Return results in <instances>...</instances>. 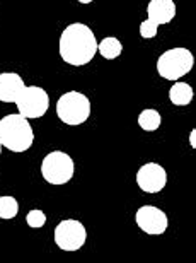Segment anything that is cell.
Here are the masks:
<instances>
[{
	"label": "cell",
	"instance_id": "ac0fdd59",
	"mask_svg": "<svg viewBox=\"0 0 196 263\" xmlns=\"http://www.w3.org/2000/svg\"><path fill=\"white\" fill-rule=\"evenodd\" d=\"M189 145L193 147H196V130H191V134H189Z\"/></svg>",
	"mask_w": 196,
	"mask_h": 263
},
{
	"label": "cell",
	"instance_id": "30bf717a",
	"mask_svg": "<svg viewBox=\"0 0 196 263\" xmlns=\"http://www.w3.org/2000/svg\"><path fill=\"white\" fill-rule=\"evenodd\" d=\"M24 87H26V84L19 73H15V72L0 73V101L2 103L5 104L15 103Z\"/></svg>",
	"mask_w": 196,
	"mask_h": 263
},
{
	"label": "cell",
	"instance_id": "6da1fadb",
	"mask_svg": "<svg viewBox=\"0 0 196 263\" xmlns=\"http://www.w3.org/2000/svg\"><path fill=\"white\" fill-rule=\"evenodd\" d=\"M58 53L65 64L72 67H84L91 64L97 53L96 34L84 23L68 24L60 34Z\"/></svg>",
	"mask_w": 196,
	"mask_h": 263
},
{
	"label": "cell",
	"instance_id": "2e32d148",
	"mask_svg": "<svg viewBox=\"0 0 196 263\" xmlns=\"http://www.w3.org/2000/svg\"><path fill=\"white\" fill-rule=\"evenodd\" d=\"M26 224H28L31 229H41V228H45V224H46V214L43 212V210H40V209L29 210L28 215H26Z\"/></svg>",
	"mask_w": 196,
	"mask_h": 263
},
{
	"label": "cell",
	"instance_id": "ffe728a7",
	"mask_svg": "<svg viewBox=\"0 0 196 263\" xmlns=\"http://www.w3.org/2000/svg\"><path fill=\"white\" fill-rule=\"evenodd\" d=\"M2 149H4V147H2V144H0V156H2Z\"/></svg>",
	"mask_w": 196,
	"mask_h": 263
},
{
	"label": "cell",
	"instance_id": "e0dca14e",
	"mask_svg": "<svg viewBox=\"0 0 196 263\" xmlns=\"http://www.w3.org/2000/svg\"><path fill=\"white\" fill-rule=\"evenodd\" d=\"M157 29H159V26L155 23L145 19L144 23L140 24V36L144 40H152V38H155V36H157Z\"/></svg>",
	"mask_w": 196,
	"mask_h": 263
},
{
	"label": "cell",
	"instance_id": "5bb4252c",
	"mask_svg": "<svg viewBox=\"0 0 196 263\" xmlns=\"http://www.w3.org/2000/svg\"><path fill=\"white\" fill-rule=\"evenodd\" d=\"M97 53L106 60H114L123 53V45L114 36H108V38L97 43Z\"/></svg>",
	"mask_w": 196,
	"mask_h": 263
},
{
	"label": "cell",
	"instance_id": "9a60e30c",
	"mask_svg": "<svg viewBox=\"0 0 196 263\" xmlns=\"http://www.w3.org/2000/svg\"><path fill=\"white\" fill-rule=\"evenodd\" d=\"M19 214V202L10 195H2L0 197V219L10 220L15 219Z\"/></svg>",
	"mask_w": 196,
	"mask_h": 263
},
{
	"label": "cell",
	"instance_id": "7a4b0ae2",
	"mask_svg": "<svg viewBox=\"0 0 196 263\" xmlns=\"http://www.w3.org/2000/svg\"><path fill=\"white\" fill-rule=\"evenodd\" d=\"M0 144L14 154H23L34 144V130L29 120L21 113H10L0 118Z\"/></svg>",
	"mask_w": 196,
	"mask_h": 263
},
{
	"label": "cell",
	"instance_id": "3957f363",
	"mask_svg": "<svg viewBox=\"0 0 196 263\" xmlns=\"http://www.w3.org/2000/svg\"><path fill=\"white\" fill-rule=\"evenodd\" d=\"M92 113V104L84 92L68 91L56 101V117L68 127H79L86 123Z\"/></svg>",
	"mask_w": 196,
	"mask_h": 263
},
{
	"label": "cell",
	"instance_id": "8992f818",
	"mask_svg": "<svg viewBox=\"0 0 196 263\" xmlns=\"http://www.w3.org/2000/svg\"><path fill=\"white\" fill-rule=\"evenodd\" d=\"M14 104L17 106V113L23 115L24 118L38 120V118H43L46 111H48L50 96H48V92L40 86H26Z\"/></svg>",
	"mask_w": 196,
	"mask_h": 263
},
{
	"label": "cell",
	"instance_id": "277c9868",
	"mask_svg": "<svg viewBox=\"0 0 196 263\" xmlns=\"http://www.w3.org/2000/svg\"><path fill=\"white\" fill-rule=\"evenodd\" d=\"M194 67V55L184 46L166 50L157 59V73L166 81H179Z\"/></svg>",
	"mask_w": 196,
	"mask_h": 263
},
{
	"label": "cell",
	"instance_id": "9c48e42d",
	"mask_svg": "<svg viewBox=\"0 0 196 263\" xmlns=\"http://www.w3.org/2000/svg\"><path fill=\"white\" fill-rule=\"evenodd\" d=\"M136 185L144 193H161L167 186V171L157 162H145L136 171Z\"/></svg>",
	"mask_w": 196,
	"mask_h": 263
},
{
	"label": "cell",
	"instance_id": "7c38bea8",
	"mask_svg": "<svg viewBox=\"0 0 196 263\" xmlns=\"http://www.w3.org/2000/svg\"><path fill=\"white\" fill-rule=\"evenodd\" d=\"M193 98H194V91L188 82L174 81L172 87L169 89V101L174 106H188V104H191Z\"/></svg>",
	"mask_w": 196,
	"mask_h": 263
},
{
	"label": "cell",
	"instance_id": "4fadbf2b",
	"mask_svg": "<svg viewBox=\"0 0 196 263\" xmlns=\"http://www.w3.org/2000/svg\"><path fill=\"white\" fill-rule=\"evenodd\" d=\"M139 127L144 132H155L162 125V115L155 108H145L139 115Z\"/></svg>",
	"mask_w": 196,
	"mask_h": 263
},
{
	"label": "cell",
	"instance_id": "d6986e66",
	"mask_svg": "<svg viewBox=\"0 0 196 263\" xmlns=\"http://www.w3.org/2000/svg\"><path fill=\"white\" fill-rule=\"evenodd\" d=\"M79 4H82V5H89V4H92L94 0H77Z\"/></svg>",
	"mask_w": 196,
	"mask_h": 263
},
{
	"label": "cell",
	"instance_id": "8fae6325",
	"mask_svg": "<svg viewBox=\"0 0 196 263\" xmlns=\"http://www.w3.org/2000/svg\"><path fill=\"white\" fill-rule=\"evenodd\" d=\"M176 17V4L174 0H150L147 5V19L157 26L169 24Z\"/></svg>",
	"mask_w": 196,
	"mask_h": 263
},
{
	"label": "cell",
	"instance_id": "52a82bcc",
	"mask_svg": "<svg viewBox=\"0 0 196 263\" xmlns=\"http://www.w3.org/2000/svg\"><path fill=\"white\" fill-rule=\"evenodd\" d=\"M53 239L62 251H79L87 241V229L77 219H63L56 224Z\"/></svg>",
	"mask_w": 196,
	"mask_h": 263
},
{
	"label": "cell",
	"instance_id": "5b68a950",
	"mask_svg": "<svg viewBox=\"0 0 196 263\" xmlns=\"http://www.w3.org/2000/svg\"><path fill=\"white\" fill-rule=\"evenodd\" d=\"M75 175V162L63 151H51L41 161V176L48 185L62 186L72 181Z\"/></svg>",
	"mask_w": 196,
	"mask_h": 263
},
{
	"label": "cell",
	"instance_id": "ba28073f",
	"mask_svg": "<svg viewBox=\"0 0 196 263\" xmlns=\"http://www.w3.org/2000/svg\"><path fill=\"white\" fill-rule=\"evenodd\" d=\"M135 222L148 236H162L169 228L167 214L155 205H142L135 212Z\"/></svg>",
	"mask_w": 196,
	"mask_h": 263
}]
</instances>
